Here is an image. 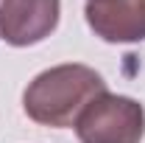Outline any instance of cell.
<instances>
[{"instance_id": "1", "label": "cell", "mask_w": 145, "mask_h": 143, "mask_svg": "<svg viewBox=\"0 0 145 143\" xmlns=\"http://www.w3.org/2000/svg\"><path fill=\"white\" fill-rule=\"evenodd\" d=\"M101 93H106V81L95 68L67 62L36 73L28 81L22 93V109L42 126L67 129L75 126L84 107Z\"/></svg>"}, {"instance_id": "2", "label": "cell", "mask_w": 145, "mask_h": 143, "mask_svg": "<svg viewBox=\"0 0 145 143\" xmlns=\"http://www.w3.org/2000/svg\"><path fill=\"white\" fill-rule=\"evenodd\" d=\"M78 143H142L145 107L131 95L101 93L75 121Z\"/></svg>"}, {"instance_id": "3", "label": "cell", "mask_w": 145, "mask_h": 143, "mask_svg": "<svg viewBox=\"0 0 145 143\" xmlns=\"http://www.w3.org/2000/svg\"><path fill=\"white\" fill-rule=\"evenodd\" d=\"M61 14L59 0H0V39L28 48L56 31Z\"/></svg>"}, {"instance_id": "4", "label": "cell", "mask_w": 145, "mask_h": 143, "mask_svg": "<svg viewBox=\"0 0 145 143\" xmlns=\"http://www.w3.org/2000/svg\"><path fill=\"white\" fill-rule=\"evenodd\" d=\"M84 17L103 42L126 45L145 39V0H87Z\"/></svg>"}]
</instances>
